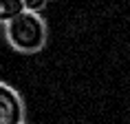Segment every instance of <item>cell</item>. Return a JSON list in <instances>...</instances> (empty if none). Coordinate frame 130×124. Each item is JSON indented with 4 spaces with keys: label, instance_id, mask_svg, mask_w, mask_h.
I'll use <instances>...</instances> for the list:
<instances>
[{
    "label": "cell",
    "instance_id": "obj_1",
    "mask_svg": "<svg viewBox=\"0 0 130 124\" xmlns=\"http://www.w3.org/2000/svg\"><path fill=\"white\" fill-rule=\"evenodd\" d=\"M2 31L9 47L24 55L42 51L48 40L46 20L42 18V14H33V11H20L2 24Z\"/></svg>",
    "mask_w": 130,
    "mask_h": 124
},
{
    "label": "cell",
    "instance_id": "obj_2",
    "mask_svg": "<svg viewBox=\"0 0 130 124\" xmlns=\"http://www.w3.org/2000/svg\"><path fill=\"white\" fill-rule=\"evenodd\" d=\"M27 117V106L20 91L0 80V124H22Z\"/></svg>",
    "mask_w": 130,
    "mask_h": 124
},
{
    "label": "cell",
    "instance_id": "obj_3",
    "mask_svg": "<svg viewBox=\"0 0 130 124\" xmlns=\"http://www.w3.org/2000/svg\"><path fill=\"white\" fill-rule=\"evenodd\" d=\"M20 11H24L22 0H0V24L9 22L13 16H18Z\"/></svg>",
    "mask_w": 130,
    "mask_h": 124
},
{
    "label": "cell",
    "instance_id": "obj_4",
    "mask_svg": "<svg viewBox=\"0 0 130 124\" xmlns=\"http://www.w3.org/2000/svg\"><path fill=\"white\" fill-rule=\"evenodd\" d=\"M24 5V11H33V14H42L46 9L48 0H22Z\"/></svg>",
    "mask_w": 130,
    "mask_h": 124
},
{
    "label": "cell",
    "instance_id": "obj_5",
    "mask_svg": "<svg viewBox=\"0 0 130 124\" xmlns=\"http://www.w3.org/2000/svg\"><path fill=\"white\" fill-rule=\"evenodd\" d=\"M22 124H27V122H22Z\"/></svg>",
    "mask_w": 130,
    "mask_h": 124
}]
</instances>
